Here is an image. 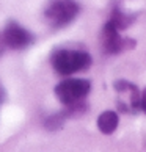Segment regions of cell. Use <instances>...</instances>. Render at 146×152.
<instances>
[{
    "label": "cell",
    "mask_w": 146,
    "mask_h": 152,
    "mask_svg": "<svg viewBox=\"0 0 146 152\" xmlns=\"http://www.w3.org/2000/svg\"><path fill=\"white\" fill-rule=\"evenodd\" d=\"M2 38L5 46L11 47L13 50H24L33 46L36 41V36L30 30L22 27L16 20H10L2 31Z\"/></svg>",
    "instance_id": "cell-5"
},
{
    "label": "cell",
    "mask_w": 146,
    "mask_h": 152,
    "mask_svg": "<svg viewBox=\"0 0 146 152\" xmlns=\"http://www.w3.org/2000/svg\"><path fill=\"white\" fill-rule=\"evenodd\" d=\"M91 91V82L87 78H66L55 86V96L65 107L85 100Z\"/></svg>",
    "instance_id": "cell-3"
},
{
    "label": "cell",
    "mask_w": 146,
    "mask_h": 152,
    "mask_svg": "<svg viewBox=\"0 0 146 152\" xmlns=\"http://www.w3.org/2000/svg\"><path fill=\"white\" fill-rule=\"evenodd\" d=\"M135 18H137V14L124 13V11L121 10L120 5H115L113 10H112V13H110L109 22H112V24L116 27V30L120 31V30L129 28V27H131L134 22H135Z\"/></svg>",
    "instance_id": "cell-7"
},
{
    "label": "cell",
    "mask_w": 146,
    "mask_h": 152,
    "mask_svg": "<svg viewBox=\"0 0 146 152\" xmlns=\"http://www.w3.org/2000/svg\"><path fill=\"white\" fill-rule=\"evenodd\" d=\"M3 47H5V42H3V38H2V35H0V53H2Z\"/></svg>",
    "instance_id": "cell-11"
},
{
    "label": "cell",
    "mask_w": 146,
    "mask_h": 152,
    "mask_svg": "<svg viewBox=\"0 0 146 152\" xmlns=\"http://www.w3.org/2000/svg\"><path fill=\"white\" fill-rule=\"evenodd\" d=\"M66 121H68V118L65 116L63 111H57V113L50 115L44 119V129L49 130V132H57L65 126Z\"/></svg>",
    "instance_id": "cell-8"
},
{
    "label": "cell",
    "mask_w": 146,
    "mask_h": 152,
    "mask_svg": "<svg viewBox=\"0 0 146 152\" xmlns=\"http://www.w3.org/2000/svg\"><path fill=\"white\" fill-rule=\"evenodd\" d=\"M101 42H102V50L107 55H118L124 50H131L135 47L137 41L132 38H124L120 35L116 27L112 22H105L101 31Z\"/></svg>",
    "instance_id": "cell-4"
},
{
    "label": "cell",
    "mask_w": 146,
    "mask_h": 152,
    "mask_svg": "<svg viewBox=\"0 0 146 152\" xmlns=\"http://www.w3.org/2000/svg\"><path fill=\"white\" fill-rule=\"evenodd\" d=\"M96 126H98L101 133L112 135L118 129V126H120V116L113 110H105L98 116Z\"/></svg>",
    "instance_id": "cell-6"
},
{
    "label": "cell",
    "mask_w": 146,
    "mask_h": 152,
    "mask_svg": "<svg viewBox=\"0 0 146 152\" xmlns=\"http://www.w3.org/2000/svg\"><path fill=\"white\" fill-rule=\"evenodd\" d=\"M140 110L146 115V88L142 91V97H140Z\"/></svg>",
    "instance_id": "cell-9"
},
{
    "label": "cell",
    "mask_w": 146,
    "mask_h": 152,
    "mask_svg": "<svg viewBox=\"0 0 146 152\" xmlns=\"http://www.w3.org/2000/svg\"><path fill=\"white\" fill-rule=\"evenodd\" d=\"M50 63L60 75H72L91 66L93 60L82 49H57L50 55Z\"/></svg>",
    "instance_id": "cell-1"
},
{
    "label": "cell",
    "mask_w": 146,
    "mask_h": 152,
    "mask_svg": "<svg viewBox=\"0 0 146 152\" xmlns=\"http://www.w3.org/2000/svg\"><path fill=\"white\" fill-rule=\"evenodd\" d=\"M5 100H7V91H5V88H3V85L0 83V105H2Z\"/></svg>",
    "instance_id": "cell-10"
},
{
    "label": "cell",
    "mask_w": 146,
    "mask_h": 152,
    "mask_svg": "<svg viewBox=\"0 0 146 152\" xmlns=\"http://www.w3.org/2000/svg\"><path fill=\"white\" fill-rule=\"evenodd\" d=\"M79 11L76 0H52L44 10V18L52 28H63L77 18Z\"/></svg>",
    "instance_id": "cell-2"
}]
</instances>
